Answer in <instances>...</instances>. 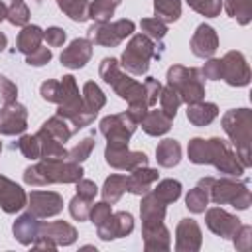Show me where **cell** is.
I'll list each match as a JSON object with an SVG mask.
<instances>
[{
	"mask_svg": "<svg viewBox=\"0 0 252 252\" xmlns=\"http://www.w3.org/2000/svg\"><path fill=\"white\" fill-rule=\"evenodd\" d=\"M33 2H35V4H41V0H33Z\"/></svg>",
	"mask_w": 252,
	"mask_h": 252,
	"instance_id": "obj_57",
	"label": "cell"
},
{
	"mask_svg": "<svg viewBox=\"0 0 252 252\" xmlns=\"http://www.w3.org/2000/svg\"><path fill=\"white\" fill-rule=\"evenodd\" d=\"M163 51L161 43H156L144 33H132L130 41L126 43V49L120 55V67L136 77H142L150 69L152 59H159Z\"/></svg>",
	"mask_w": 252,
	"mask_h": 252,
	"instance_id": "obj_7",
	"label": "cell"
},
{
	"mask_svg": "<svg viewBox=\"0 0 252 252\" xmlns=\"http://www.w3.org/2000/svg\"><path fill=\"white\" fill-rule=\"evenodd\" d=\"M28 128V108L18 100L0 108V136H18Z\"/></svg>",
	"mask_w": 252,
	"mask_h": 252,
	"instance_id": "obj_15",
	"label": "cell"
},
{
	"mask_svg": "<svg viewBox=\"0 0 252 252\" xmlns=\"http://www.w3.org/2000/svg\"><path fill=\"white\" fill-rule=\"evenodd\" d=\"M57 8L73 22L83 24L89 20V0H55Z\"/></svg>",
	"mask_w": 252,
	"mask_h": 252,
	"instance_id": "obj_35",
	"label": "cell"
},
{
	"mask_svg": "<svg viewBox=\"0 0 252 252\" xmlns=\"http://www.w3.org/2000/svg\"><path fill=\"white\" fill-rule=\"evenodd\" d=\"M159 108L169 116V118H175V114H177V110H179V106H181V100H179V94L169 87V85H165V87H161V93H159Z\"/></svg>",
	"mask_w": 252,
	"mask_h": 252,
	"instance_id": "obj_42",
	"label": "cell"
},
{
	"mask_svg": "<svg viewBox=\"0 0 252 252\" xmlns=\"http://www.w3.org/2000/svg\"><path fill=\"white\" fill-rule=\"evenodd\" d=\"M158 177H159V171L154 167H148V165L136 167L130 171V175H126V191L142 197L152 189V185L158 181Z\"/></svg>",
	"mask_w": 252,
	"mask_h": 252,
	"instance_id": "obj_22",
	"label": "cell"
},
{
	"mask_svg": "<svg viewBox=\"0 0 252 252\" xmlns=\"http://www.w3.org/2000/svg\"><path fill=\"white\" fill-rule=\"evenodd\" d=\"M51 57H53L51 49H47V47H37L33 53L26 55V63H28L30 67H43V65H47V63L51 61Z\"/></svg>",
	"mask_w": 252,
	"mask_h": 252,
	"instance_id": "obj_53",
	"label": "cell"
},
{
	"mask_svg": "<svg viewBox=\"0 0 252 252\" xmlns=\"http://www.w3.org/2000/svg\"><path fill=\"white\" fill-rule=\"evenodd\" d=\"M132 230H134V217L128 211H116L104 222L96 226V234L104 242L114 240V238H124Z\"/></svg>",
	"mask_w": 252,
	"mask_h": 252,
	"instance_id": "obj_14",
	"label": "cell"
},
{
	"mask_svg": "<svg viewBox=\"0 0 252 252\" xmlns=\"http://www.w3.org/2000/svg\"><path fill=\"white\" fill-rule=\"evenodd\" d=\"M203 232L195 219H181L175 226V252H199Z\"/></svg>",
	"mask_w": 252,
	"mask_h": 252,
	"instance_id": "obj_17",
	"label": "cell"
},
{
	"mask_svg": "<svg viewBox=\"0 0 252 252\" xmlns=\"http://www.w3.org/2000/svg\"><path fill=\"white\" fill-rule=\"evenodd\" d=\"M39 236L51 240L59 248V246H71L79 234H77V228L67 220H49V222H41Z\"/></svg>",
	"mask_w": 252,
	"mask_h": 252,
	"instance_id": "obj_21",
	"label": "cell"
},
{
	"mask_svg": "<svg viewBox=\"0 0 252 252\" xmlns=\"http://www.w3.org/2000/svg\"><path fill=\"white\" fill-rule=\"evenodd\" d=\"M142 124V130L148 134V136H163L171 130V124H173V118H169L161 108H150L144 118L140 120Z\"/></svg>",
	"mask_w": 252,
	"mask_h": 252,
	"instance_id": "obj_26",
	"label": "cell"
},
{
	"mask_svg": "<svg viewBox=\"0 0 252 252\" xmlns=\"http://www.w3.org/2000/svg\"><path fill=\"white\" fill-rule=\"evenodd\" d=\"M6 45H8V37H6L4 32H0V53L6 49Z\"/></svg>",
	"mask_w": 252,
	"mask_h": 252,
	"instance_id": "obj_56",
	"label": "cell"
},
{
	"mask_svg": "<svg viewBox=\"0 0 252 252\" xmlns=\"http://www.w3.org/2000/svg\"><path fill=\"white\" fill-rule=\"evenodd\" d=\"M199 71H201V77H203V79L219 81V79L222 77V63H220V59H217V57H209V59L205 61V65H203Z\"/></svg>",
	"mask_w": 252,
	"mask_h": 252,
	"instance_id": "obj_51",
	"label": "cell"
},
{
	"mask_svg": "<svg viewBox=\"0 0 252 252\" xmlns=\"http://www.w3.org/2000/svg\"><path fill=\"white\" fill-rule=\"evenodd\" d=\"M100 134L106 138V144L112 146H128L132 134L138 128V122L130 116L128 110L124 112H116V114H108L100 120L98 124Z\"/></svg>",
	"mask_w": 252,
	"mask_h": 252,
	"instance_id": "obj_10",
	"label": "cell"
},
{
	"mask_svg": "<svg viewBox=\"0 0 252 252\" xmlns=\"http://www.w3.org/2000/svg\"><path fill=\"white\" fill-rule=\"evenodd\" d=\"M81 163L71 159H41L24 169V183L43 187L49 183H77L83 177Z\"/></svg>",
	"mask_w": 252,
	"mask_h": 252,
	"instance_id": "obj_3",
	"label": "cell"
},
{
	"mask_svg": "<svg viewBox=\"0 0 252 252\" xmlns=\"http://www.w3.org/2000/svg\"><path fill=\"white\" fill-rule=\"evenodd\" d=\"M93 203H94V201H89V199H85V197H81V195H75V197L69 201V213H71V217H73L75 220H79V222L89 220V211H91Z\"/></svg>",
	"mask_w": 252,
	"mask_h": 252,
	"instance_id": "obj_46",
	"label": "cell"
},
{
	"mask_svg": "<svg viewBox=\"0 0 252 252\" xmlns=\"http://www.w3.org/2000/svg\"><path fill=\"white\" fill-rule=\"evenodd\" d=\"M154 14L165 24L177 22L181 16V0H154Z\"/></svg>",
	"mask_w": 252,
	"mask_h": 252,
	"instance_id": "obj_38",
	"label": "cell"
},
{
	"mask_svg": "<svg viewBox=\"0 0 252 252\" xmlns=\"http://www.w3.org/2000/svg\"><path fill=\"white\" fill-rule=\"evenodd\" d=\"M6 16H8V6L0 0V22H4V20H6Z\"/></svg>",
	"mask_w": 252,
	"mask_h": 252,
	"instance_id": "obj_55",
	"label": "cell"
},
{
	"mask_svg": "<svg viewBox=\"0 0 252 252\" xmlns=\"http://www.w3.org/2000/svg\"><path fill=\"white\" fill-rule=\"evenodd\" d=\"M205 222H207V228L215 236H220V238H230L234 234V230L242 224L236 215L224 211L222 207L205 209Z\"/></svg>",
	"mask_w": 252,
	"mask_h": 252,
	"instance_id": "obj_16",
	"label": "cell"
},
{
	"mask_svg": "<svg viewBox=\"0 0 252 252\" xmlns=\"http://www.w3.org/2000/svg\"><path fill=\"white\" fill-rule=\"evenodd\" d=\"M6 20L12 24V26H18V28H24L30 24V8L26 6L24 0H12V4L8 6V16Z\"/></svg>",
	"mask_w": 252,
	"mask_h": 252,
	"instance_id": "obj_43",
	"label": "cell"
},
{
	"mask_svg": "<svg viewBox=\"0 0 252 252\" xmlns=\"http://www.w3.org/2000/svg\"><path fill=\"white\" fill-rule=\"evenodd\" d=\"M199 187H203L209 193V201L215 205H230L236 211H246L252 203V193L246 185V181H238L232 175L224 177H201Z\"/></svg>",
	"mask_w": 252,
	"mask_h": 252,
	"instance_id": "obj_5",
	"label": "cell"
},
{
	"mask_svg": "<svg viewBox=\"0 0 252 252\" xmlns=\"http://www.w3.org/2000/svg\"><path fill=\"white\" fill-rule=\"evenodd\" d=\"M59 83H61V96H59V102H57V114L61 118H65L73 126L75 132L89 126L96 118V114L87 110L75 77L73 75H63Z\"/></svg>",
	"mask_w": 252,
	"mask_h": 252,
	"instance_id": "obj_6",
	"label": "cell"
},
{
	"mask_svg": "<svg viewBox=\"0 0 252 252\" xmlns=\"http://www.w3.org/2000/svg\"><path fill=\"white\" fill-rule=\"evenodd\" d=\"M18 100V87L12 83L8 77L0 75V102L2 104H12Z\"/></svg>",
	"mask_w": 252,
	"mask_h": 252,
	"instance_id": "obj_50",
	"label": "cell"
},
{
	"mask_svg": "<svg viewBox=\"0 0 252 252\" xmlns=\"http://www.w3.org/2000/svg\"><path fill=\"white\" fill-rule=\"evenodd\" d=\"M0 154H2V142H0Z\"/></svg>",
	"mask_w": 252,
	"mask_h": 252,
	"instance_id": "obj_58",
	"label": "cell"
},
{
	"mask_svg": "<svg viewBox=\"0 0 252 252\" xmlns=\"http://www.w3.org/2000/svg\"><path fill=\"white\" fill-rule=\"evenodd\" d=\"M81 94H83V102H85L87 110H91L94 114H98V110L106 104V94L102 93V89L94 81H87L83 85Z\"/></svg>",
	"mask_w": 252,
	"mask_h": 252,
	"instance_id": "obj_33",
	"label": "cell"
},
{
	"mask_svg": "<svg viewBox=\"0 0 252 252\" xmlns=\"http://www.w3.org/2000/svg\"><path fill=\"white\" fill-rule=\"evenodd\" d=\"M185 2L193 12L205 18H217L222 12V0H185Z\"/></svg>",
	"mask_w": 252,
	"mask_h": 252,
	"instance_id": "obj_44",
	"label": "cell"
},
{
	"mask_svg": "<svg viewBox=\"0 0 252 252\" xmlns=\"http://www.w3.org/2000/svg\"><path fill=\"white\" fill-rule=\"evenodd\" d=\"M41 130H45L49 136H53V138H55V140H59L61 144L69 142V140H71V136L75 134V130L69 126V122H67L65 118H61L59 114H55V116L47 118V120L41 124Z\"/></svg>",
	"mask_w": 252,
	"mask_h": 252,
	"instance_id": "obj_34",
	"label": "cell"
},
{
	"mask_svg": "<svg viewBox=\"0 0 252 252\" xmlns=\"http://www.w3.org/2000/svg\"><path fill=\"white\" fill-rule=\"evenodd\" d=\"M207 205H209V193H207L203 187H199V185H195L193 189H189V193L185 195V207H187L193 215L205 213Z\"/></svg>",
	"mask_w": 252,
	"mask_h": 252,
	"instance_id": "obj_39",
	"label": "cell"
},
{
	"mask_svg": "<svg viewBox=\"0 0 252 252\" xmlns=\"http://www.w3.org/2000/svg\"><path fill=\"white\" fill-rule=\"evenodd\" d=\"M18 150L20 154L26 158V159H39L41 158V146H39V140L35 134H20V140H18Z\"/></svg>",
	"mask_w": 252,
	"mask_h": 252,
	"instance_id": "obj_41",
	"label": "cell"
},
{
	"mask_svg": "<svg viewBox=\"0 0 252 252\" xmlns=\"http://www.w3.org/2000/svg\"><path fill=\"white\" fill-rule=\"evenodd\" d=\"M181 183L177 181V179H171V177H167V179H161V181H158V185H156V189H150L161 203H165V205H171V203H175L179 197H181Z\"/></svg>",
	"mask_w": 252,
	"mask_h": 252,
	"instance_id": "obj_36",
	"label": "cell"
},
{
	"mask_svg": "<svg viewBox=\"0 0 252 252\" xmlns=\"http://www.w3.org/2000/svg\"><path fill=\"white\" fill-rule=\"evenodd\" d=\"M165 213H167V205L161 203L152 191H148L146 195H142V203H140L142 228L144 226H156V224L163 222L165 220Z\"/></svg>",
	"mask_w": 252,
	"mask_h": 252,
	"instance_id": "obj_24",
	"label": "cell"
},
{
	"mask_svg": "<svg viewBox=\"0 0 252 252\" xmlns=\"http://www.w3.org/2000/svg\"><path fill=\"white\" fill-rule=\"evenodd\" d=\"M217 116H219V106H217L215 102L199 100V102L187 104V120H189L193 126H197V128L209 126Z\"/></svg>",
	"mask_w": 252,
	"mask_h": 252,
	"instance_id": "obj_27",
	"label": "cell"
},
{
	"mask_svg": "<svg viewBox=\"0 0 252 252\" xmlns=\"http://www.w3.org/2000/svg\"><path fill=\"white\" fill-rule=\"evenodd\" d=\"M222 130L228 136L230 144L234 146V154L248 169L252 165L250 154V140H252V110L250 108H230L220 118Z\"/></svg>",
	"mask_w": 252,
	"mask_h": 252,
	"instance_id": "obj_4",
	"label": "cell"
},
{
	"mask_svg": "<svg viewBox=\"0 0 252 252\" xmlns=\"http://www.w3.org/2000/svg\"><path fill=\"white\" fill-rule=\"evenodd\" d=\"M39 94H41V98H43L45 102L57 104V102H59V96H61V83L55 81V79L43 81L41 87H39Z\"/></svg>",
	"mask_w": 252,
	"mask_h": 252,
	"instance_id": "obj_48",
	"label": "cell"
},
{
	"mask_svg": "<svg viewBox=\"0 0 252 252\" xmlns=\"http://www.w3.org/2000/svg\"><path fill=\"white\" fill-rule=\"evenodd\" d=\"M93 57V41L89 37H75L59 55V61L67 69H83Z\"/></svg>",
	"mask_w": 252,
	"mask_h": 252,
	"instance_id": "obj_18",
	"label": "cell"
},
{
	"mask_svg": "<svg viewBox=\"0 0 252 252\" xmlns=\"http://www.w3.org/2000/svg\"><path fill=\"white\" fill-rule=\"evenodd\" d=\"M43 39L47 41L49 47H61V45L65 43V39H67V33H65L63 28H59V26H51V28L43 30Z\"/></svg>",
	"mask_w": 252,
	"mask_h": 252,
	"instance_id": "obj_52",
	"label": "cell"
},
{
	"mask_svg": "<svg viewBox=\"0 0 252 252\" xmlns=\"http://www.w3.org/2000/svg\"><path fill=\"white\" fill-rule=\"evenodd\" d=\"M189 47H191V53L199 59L213 57L219 49V35L215 32V28L209 26V24H199L193 37H191Z\"/></svg>",
	"mask_w": 252,
	"mask_h": 252,
	"instance_id": "obj_19",
	"label": "cell"
},
{
	"mask_svg": "<svg viewBox=\"0 0 252 252\" xmlns=\"http://www.w3.org/2000/svg\"><path fill=\"white\" fill-rule=\"evenodd\" d=\"M41 41H43V30L35 24H28L22 28V32L16 37V49L24 55H30L37 47H41Z\"/></svg>",
	"mask_w": 252,
	"mask_h": 252,
	"instance_id": "obj_28",
	"label": "cell"
},
{
	"mask_svg": "<svg viewBox=\"0 0 252 252\" xmlns=\"http://www.w3.org/2000/svg\"><path fill=\"white\" fill-rule=\"evenodd\" d=\"M104 161L110 167H114V169L132 171L136 167L148 165V156L144 152H132L128 146L106 144V148H104Z\"/></svg>",
	"mask_w": 252,
	"mask_h": 252,
	"instance_id": "obj_12",
	"label": "cell"
},
{
	"mask_svg": "<svg viewBox=\"0 0 252 252\" xmlns=\"http://www.w3.org/2000/svg\"><path fill=\"white\" fill-rule=\"evenodd\" d=\"M222 63V81L230 87H246L252 79V73H250V67H248V61L244 57L242 51L238 49H230L222 55L220 59Z\"/></svg>",
	"mask_w": 252,
	"mask_h": 252,
	"instance_id": "obj_11",
	"label": "cell"
},
{
	"mask_svg": "<svg viewBox=\"0 0 252 252\" xmlns=\"http://www.w3.org/2000/svg\"><path fill=\"white\" fill-rule=\"evenodd\" d=\"M26 207L37 219H49L63 211V197L55 191H32Z\"/></svg>",
	"mask_w": 252,
	"mask_h": 252,
	"instance_id": "obj_13",
	"label": "cell"
},
{
	"mask_svg": "<svg viewBox=\"0 0 252 252\" xmlns=\"http://www.w3.org/2000/svg\"><path fill=\"white\" fill-rule=\"evenodd\" d=\"M140 28H142V33L148 35L150 39H154L156 43H161V39L167 35V24L161 22L159 18H144L140 22Z\"/></svg>",
	"mask_w": 252,
	"mask_h": 252,
	"instance_id": "obj_40",
	"label": "cell"
},
{
	"mask_svg": "<svg viewBox=\"0 0 252 252\" xmlns=\"http://www.w3.org/2000/svg\"><path fill=\"white\" fill-rule=\"evenodd\" d=\"M93 150H94V136H87V138L79 140V142L69 150V158H67V159H71V161H75V163H83L85 159H89V156H91Z\"/></svg>",
	"mask_w": 252,
	"mask_h": 252,
	"instance_id": "obj_45",
	"label": "cell"
},
{
	"mask_svg": "<svg viewBox=\"0 0 252 252\" xmlns=\"http://www.w3.org/2000/svg\"><path fill=\"white\" fill-rule=\"evenodd\" d=\"M187 158L195 165H213L217 171L232 177L244 173V165L236 158L234 150L222 138H191L187 144Z\"/></svg>",
	"mask_w": 252,
	"mask_h": 252,
	"instance_id": "obj_2",
	"label": "cell"
},
{
	"mask_svg": "<svg viewBox=\"0 0 252 252\" xmlns=\"http://www.w3.org/2000/svg\"><path fill=\"white\" fill-rule=\"evenodd\" d=\"M110 215H112V205H110V203H106V201L93 203V207H91V211H89V220H91L94 226H98V224L104 222Z\"/></svg>",
	"mask_w": 252,
	"mask_h": 252,
	"instance_id": "obj_49",
	"label": "cell"
},
{
	"mask_svg": "<svg viewBox=\"0 0 252 252\" xmlns=\"http://www.w3.org/2000/svg\"><path fill=\"white\" fill-rule=\"evenodd\" d=\"M222 8L240 26H248L252 20V0H224Z\"/></svg>",
	"mask_w": 252,
	"mask_h": 252,
	"instance_id": "obj_37",
	"label": "cell"
},
{
	"mask_svg": "<svg viewBox=\"0 0 252 252\" xmlns=\"http://www.w3.org/2000/svg\"><path fill=\"white\" fill-rule=\"evenodd\" d=\"M156 161L159 167H175L181 161V146L173 138H165L156 146Z\"/></svg>",
	"mask_w": 252,
	"mask_h": 252,
	"instance_id": "obj_29",
	"label": "cell"
},
{
	"mask_svg": "<svg viewBox=\"0 0 252 252\" xmlns=\"http://www.w3.org/2000/svg\"><path fill=\"white\" fill-rule=\"evenodd\" d=\"M96 193H98V187H96L94 181L85 179V177H81V179L77 181V195H81V197H85V199H89V201H94Z\"/></svg>",
	"mask_w": 252,
	"mask_h": 252,
	"instance_id": "obj_54",
	"label": "cell"
},
{
	"mask_svg": "<svg viewBox=\"0 0 252 252\" xmlns=\"http://www.w3.org/2000/svg\"><path fill=\"white\" fill-rule=\"evenodd\" d=\"M28 203V195L22 189V185H18L16 181H12L6 175H0V207L4 213L14 215L18 211H22Z\"/></svg>",
	"mask_w": 252,
	"mask_h": 252,
	"instance_id": "obj_20",
	"label": "cell"
},
{
	"mask_svg": "<svg viewBox=\"0 0 252 252\" xmlns=\"http://www.w3.org/2000/svg\"><path fill=\"white\" fill-rule=\"evenodd\" d=\"M230 240H232V244H234L236 250L248 252L252 248V226L250 224H240L234 230V234L230 236Z\"/></svg>",
	"mask_w": 252,
	"mask_h": 252,
	"instance_id": "obj_47",
	"label": "cell"
},
{
	"mask_svg": "<svg viewBox=\"0 0 252 252\" xmlns=\"http://www.w3.org/2000/svg\"><path fill=\"white\" fill-rule=\"evenodd\" d=\"M122 0H93L89 2V20L94 24H104L110 22L114 16V10L120 6Z\"/></svg>",
	"mask_w": 252,
	"mask_h": 252,
	"instance_id": "obj_32",
	"label": "cell"
},
{
	"mask_svg": "<svg viewBox=\"0 0 252 252\" xmlns=\"http://www.w3.org/2000/svg\"><path fill=\"white\" fill-rule=\"evenodd\" d=\"M167 85L179 94L183 104H193L205 98V79L197 67L171 65L167 69Z\"/></svg>",
	"mask_w": 252,
	"mask_h": 252,
	"instance_id": "obj_8",
	"label": "cell"
},
{
	"mask_svg": "<svg viewBox=\"0 0 252 252\" xmlns=\"http://www.w3.org/2000/svg\"><path fill=\"white\" fill-rule=\"evenodd\" d=\"M126 193V175H120V173H112L104 179V185L100 189V195H102V201L114 205L120 201V197Z\"/></svg>",
	"mask_w": 252,
	"mask_h": 252,
	"instance_id": "obj_31",
	"label": "cell"
},
{
	"mask_svg": "<svg viewBox=\"0 0 252 252\" xmlns=\"http://www.w3.org/2000/svg\"><path fill=\"white\" fill-rule=\"evenodd\" d=\"M144 250L146 252H167L171 248V234L163 222L156 226H144Z\"/></svg>",
	"mask_w": 252,
	"mask_h": 252,
	"instance_id": "obj_25",
	"label": "cell"
},
{
	"mask_svg": "<svg viewBox=\"0 0 252 252\" xmlns=\"http://www.w3.org/2000/svg\"><path fill=\"white\" fill-rule=\"evenodd\" d=\"M98 75L106 85H110L114 94L128 102V112L138 124L144 118V114L158 102L163 87L156 77H146L144 83H138L136 79L124 73L120 61L114 57H104L100 61Z\"/></svg>",
	"mask_w": 252,
	"mask_h": 252,
	"instance_id": "obj_1",
	"label": "cell"
},
{
	"mask_svg": "<svg viewBox=\"0 0 252 252\" xmlns=\"http://www.w3.org/2000/svg\"><path fill=\"white\" fill-rule=\"evenodd\" d=\"M136 32V24L132 20H116V22H104V24H93L87 30V37L93 41V45L100 47H118L126 37H130Z\"/></svg>",
	"mask_w": 252,
	"mask_h": 252,
	"instance_id": "obj_9",
	"label": "cell"
},
{
	"mask_svg": "<svg viewBox=\"0 0 252 252\" xmlns=\"http://www.w3.org/2000/svg\"><path fill=\"white\" fill-rule=\"evenodd\" d=\"M35 136L41 146V159H67L69 158V150L65 148V144H61L59 140L49 136L45 130L39 128Z\"/></svg>",
	"mask_w": 252,
	"mask_h": 252,
	"instance_id": "obj_30",
	"label": "cell"
},
{
	"mask_svg": "<svg viewBox=\"0 0 252 252\" xmlns=\"http://www.w3.org/2000/svg\"><path fill=\"white\" fill-rule=\"evenodd\" d=\"M39 228H41V222L35 215H32L30 211L28 213H22L14 224H12V232H14V238L24 244V246H32L37 236H39Z\"/></svg>",
	"mask_w": 252,
	"mask_h": 252,
	"instance_id": "obj_23",
	"label": "cell"
}]
</instances>
